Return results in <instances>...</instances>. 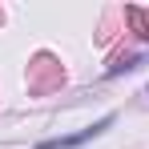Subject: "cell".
<instances>
[{
  "label": "cell",
  "mask_w": 149,
  "mask_h": 149,
  "mask_svg": "<svg viewBox=\"0 0 149 149\" xmlns=\"http://www.w3.org/2000/svg\"><path fill=\"white\" fill-rule=\"evenodd\" d=\"M113 121H117V117H113V113H105L101 121H93V125H85L81 133H69V137H49V141H40V145H36V149H81V145H89L93 137H101V133H105V129H109V125H113Z\"/></svg>",
  "instance_id": "cell-1"
}]
</instances>
